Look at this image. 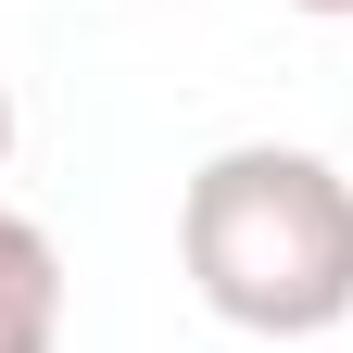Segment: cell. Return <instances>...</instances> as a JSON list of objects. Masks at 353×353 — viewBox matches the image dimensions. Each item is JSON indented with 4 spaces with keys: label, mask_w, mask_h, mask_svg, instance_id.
<instances>
[{
    "label": "cell",
    "mask_w": 353,
    "mask_h": 353,
    "mask_svg": "<svg viewBox=\"0 0 353 353\" xmlns=\"http://www.w3.org/2000/svg\"><path fill=\"white\" fill-rule=\"evenodd\" d=\"M0 164H13V88H0Z\"/></svg>",
    "instance_id": "3957f363"
},
{
    "label": "cell",
    "mask_w": 353,
    "mask_h": 353,
    "mask_svg": "<svg viewBox=\"0 0 353 353\" xmlns=\"http://www.w3.org/2000/svg\"><path fill=\"white\" fill-rule=\"evenodd\" d=\"M63 341V252L38 214H0V353H51Z\"/></svg>",
    "instance_id": "7a4b0ae2"
},
{
    "label": "cell",
    "mask_w": 353,
    "mask_h": 353,
    "mask_svg": "<svg viewBox=\"0 0 353 353\" xmlns=\"http://www.w3.org/2000/svg\"><path fill=\"white\" fill-rule=\"evenodd\" d=\"M176 265L252 341L353 328V176L290 139H228L176 190Z\"/></svg>",
    "instance_id": "6da1fadb"
},
{
    "label": "cell",
    "mask_w": 353,
    "mask_h": 353,
    "mask_svg": "<svg viewBox=\"0 0 353 353\" xmlns=\"http://www.w3.org/2000/svg\"><path fill=\"white\" fill-rule=\"evenodd\" d=\"M290 13H328V26H341V13H353V0H290Z\"/></svg>",
    "instance_id": "277c9868"
}]
</instances>
